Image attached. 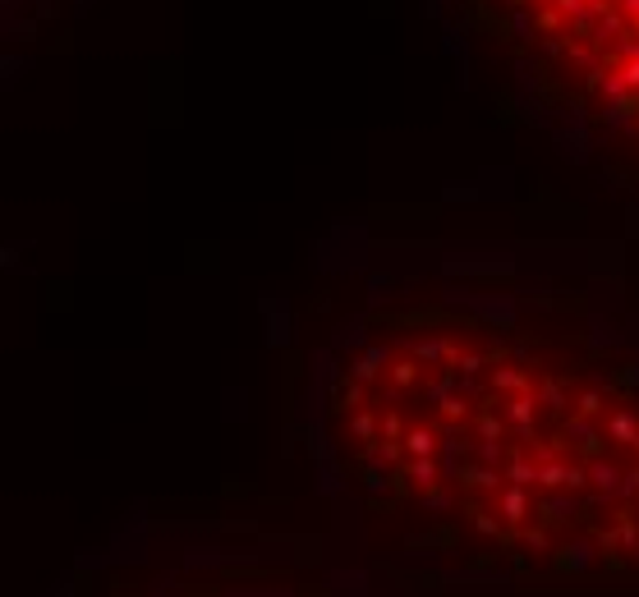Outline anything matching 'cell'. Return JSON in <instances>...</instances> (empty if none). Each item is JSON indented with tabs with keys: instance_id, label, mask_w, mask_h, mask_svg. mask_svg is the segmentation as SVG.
Segmentation results:
<instances>
[{
	"instance_id": "cell-1",
	"label": "cell",
	"mask_w": 639,
	"mask_h": 597,
	"mask_svg": "<svg viewBox=\"0 0 639 597\" xmlns=\"http://www.w3.org/2000/svg\"><path fill=\"white\" fill-rule=\"evenodd\" d=\"M317 432L405 552L566 593H639V345L556 298L433 290L372 308Z\"/></svg>"
},
{
	"instance_id": "cell-2",
	"label": "cell",
	"mask_w": 639,
	"mask_h": 597,
	"mask_svg": "<svg viewBox=\"0 0 639 597\" xmlns=\"http://www.w3.org/2000/svg\"><path fill=\"white\" fill-rule=\"evenodd\" d=\"M497 42L611 143L639 147V0H478Z\"/></svg>"
},
{
	"instance_id": "cell-3",
	"label": "cell",
	"mask_w": 639,
	"mask_h": 597,
	"mask_svg": "<svg viewBox=\"0 0 639 597\" xmlns=\"http://www.w3.org/2000/svg\"><path fill=\"white\" fill-rule=\"evenodd\" d=\"M97 597H363L355 588H336L290 565L262 561H217V565H180L152 579H129L101 588Z\"/></svg>"
}]
</instances>
